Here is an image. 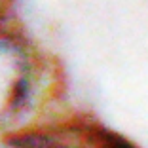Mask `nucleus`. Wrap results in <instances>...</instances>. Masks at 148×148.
<instances>
[{
	"label": "nucleus",
	"instance_id": "2",
	"mask_svg": "<svg viewBox=\"0 0 148 148\" xmlns=\"http://www.w3.org/2000/svg\"><path fill=\"white\" fill-rule=\"evenodd\" d=\"M0 148H106V144L101 125L53 120L34 129L2 137Z\"/></svg>",
	"mask_w": 148,
	"mask_h": 148
},
{
	"label": "nucleus",
	"instance_id": "1",
	"mask_svg": "<svg viewBox=\"0 0 148 148\" xmlns=\"http://www.w3.org/2000/svg\"><path fill=\"white\" fill-rule=\"evenodd\" d=\"M38 53L23 32L0 21V139L13 133L19 89Z\"/></svg>",
	"mask_w": 148,
	"mask_h": 148
}]
</instances>
